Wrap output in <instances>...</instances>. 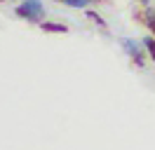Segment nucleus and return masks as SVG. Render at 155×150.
Listing matches in <instances>:
<instances>
[{
    "label": "nucleus",
    "mask_w": 155,
    "mask_h": 150,
    "mask_svg": "<svg viewBox=\"0 0 155 150\" xmlns=\"http://www.w3.org/2000/svg\"><path fill=\"white\" fill-rule=\"evenodd\" d=\"M14 12H17V17L28 19V21H40L42 14H45V9H42V5H40V0H24Z\"/></svg>",
    "instance_id": "obj_1"
},
{
    "label": "nucleus",
    "mask_w": 155,
    "mask_h": 150,
    "mask_svg": "<svg viewBox=\"0 0 155 150\" xmlns=\"http://www.w3.org/2000/svg\"><path fill=\"white\" fill-rule=\"evenodd\" d=\"M125 49L129 52V56H132V59H134V61H136L139 66L143 64V54H141V49H139V47H136L134 42H132V40H125Z\"/></svg>",
    "instance_id": "obj_2"
},
{
    "label": "nucleus",
    "mask_w": 155,
    "mask_h": 150,
    "mask_svg": "<svg viewBox=\"0 0 155 150\" xmlns=\"http://www.w3.org/2000/svg\"><path fill=\"white\" fill-rule=\"evenodd\" d=\"M40 28L47 31V33H68V26H64V24H54V21H42Z\"/></svg>",
    "instance_id": "obj_3"
},
{
    "label": "nucleus",
    "mask_w": 155,
    "mask_h": 150,
    "mask_svg": "<svg viewBox=\"0 0 155 150\" xmlns=\"http://www.w3.org/2000/svg\"><path fill=\"white\" fill-rule=\"evenodd\" d=\"M57 2H64L68 7H87L92 0H57Z\"/></svg>",
    "instance_id": "obj_4"
},
{
    "label": "nucleus",
    "mask_w": 155,
    "mask_h": 150,
    "mask_svg": "<svg viewBox=\"0 0 155 150\" xmlns=\"http://www.w3.org/2000/svg\"><path fill=\"white\" fill-rule=\"evenodd\" d=\"M146 24H148V28L153 31V35H155V9H148V12H146Z\"/></svg>",
    "instance_id": "obj_5"
},
{
    "label": "nucleus",
    "mask_w": 155,
    "mask_h": 150,
    "mask_svg": "<svg viewBox=\"0 0 155 150\" xmlns=\"http://www.w3.org/2000/svg\"><path fill=\"white\" fill-rule=\"evenodd\" d=\"M143 45H146V49H148L150 59L155 61V40H153V38H146V40H143Z\"/></svg>",
    "instance_id": "obj_6"
},
{
    "label": "nucleus",
    "mask_w": 155,
    "mask_h": 150,
    "mask_svg": "<svg viewBox=\"0 0 155 150\" xmlns=\"http://www.w3.org/2000/svg\"><path fill=\"white\" fill-rule=\"evenodd\" d=\"M87 19H92V21H97V24H101V26H104V19L99 17L97 12H87Z\"/></svg>",
    "instance_id": "obj_7"
},
{
    "label": "nucleus",
    "mask_w": 155,
    "mask_h": 150,
    "mask_svg": "<svg viewBox=\"0 0 155 150\" xmlns=\"http://www.w3.org/2000/svg\"><path fill=\"white\" fill-rule=\"evenodd\" d=\"M141 2H143V5H148V0H141Z\"/></svg>",
    "instance_id": "obj_8"
}]
</instances>
